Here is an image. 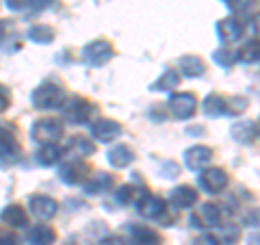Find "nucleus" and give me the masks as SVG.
Here are the masks:
<instances>
[{"mask_svg": "<svg viewBox=\"0 0 260 245\" xmlns=\"http://www.w3.org/2000/svg\"><path fill=\"white\" fill-rule=\"evenodd\" d=\"M137 208H139V213L143 217H148L160 226H172L176 222V215H174V210H169L167 200L158 198V195H152L150 191L141 198V202L137 204Z\"/></svg>", "mask_w": 260, "mask_h": 245, "instance_id": "nucleus-1", "label": "nucleus"}, {"mask_svg": "<svg viewBox=\"0 0 260 245\" xmlns=\"http://www.w3.org/2000/svg\"><path fill=\"white\" fill-rule=\"evenodd\" d=\"M65 102V94H63V87L56 85V83H42L35 91H32V107L39 109V111H54V109H61Z\"/></svg>", "mask_w": 260, "mask_h": 245, "instance_id": "nucleus-2", "label": "nucleus"}, {"mask_svg": "<svg viewBox=\"0 0 260 245\" xmlns=\"http://www.w3.org/2000/svg\"><path fill=\"white\" fill-rule=\"evenodd\" d=\"M63 117L70 121V124H89L93 121L95 117V107L87 98H80V96H72L70 100L63 102Z\"/></svg>", "mask_w": 260, "mask_h": 245, "instance_id": "nucleus-3", "label": "nucleus"}, {"mask_svg": "<svg viewBox=\"0 0 260 245\" xmlns=\"http://www.w3.org/2000/svg\"><path fill=\"white\" fill-rule=\"evenodd\" d=\"M30 137L37 143H56L63 137V121L56 117H42L30 128Z\"/></svg>", "mask_w": 260, "mask_h": 245, "instance_id": "nucleus-4", "label": "nucleus"}, {"mask_svg": "<svg viewBox=\"0 0 260 245\" xmlns=\"http://www.w3.org/2000/svg\"><path fill=\"white\" fill-rule=\"evenodd\" d=\"M59 178L65 185H85V180L89 178V165L85 159H78V157H70V159H63L61 161V167H59Z\"/></svg>", "mask_w": 260, "mask_h": 245, "instance_id": "nucleus-5", "label": "nucleus"}, {"mask_svg": "<svg viewBox=\"0 0 260 245\" xmlns=\"http://www.w3.org/2000/svg\"><path fill=\"white\" fill-rule=\"evenodd\" d=\"M228 182H230V176H228V171L221 167H206V169H202L198 176L200 189L208 195L221 193L228 187Z\"/></svg>", "mask_w": 260, "mask_h": 245, "instance_id": "nucleus-6", "label": "nucleus"}, {"mask_svg": "<svg viewBox=\"0 0 260 245\" xmlns=\"http://www.w3.org/2000/svg\"><path fill=\"white\" fill-rule=\"evenodd\" d=\"M115 50H113V44H109L107 39H93V42H89L85 48H83V59L87 65H91V68H102V65H107Z\"/></svg>", "mask_w": 260, "mask_h": 245, "instance_id": "nucleus-7", "label": "nucleus"}, {"mask_svg": "<svg viewBox=\"0 0 260 245\" xmlns=\"http://www.w3.org/2000/svg\"><path fill=\"white\" fill-rule=\"evenodd\" d=\"M169 113L176 117V119H191L195 113H198V98L189 91H182V94H174L169 98Z\"/></svg>", "mask_w": 260, "mask_h": 245, "instance_id": "nucleus-8", "label": "nucleus"}, {"mask_svg": "<svg viewBox=\"0 0 260 245\" xmlns=\"http://www.w3.org/2000/svg\"><path fill=\"white\" fill-rule=\"evenodd\" d=\"M213 157H215V152L210 150L208 145L198 143V145H191V148L184 152V165L193 171H202V169L210 167Z\"/></svg>", "mask_w": 260, "mask_h": 245, "instance_id": "nucleus-9", "label": "nucleus"}, {"mask_svg": "<svg viewBox=\"0 0 260 245\" xmlns=\"http://www.w3.org/2000/svg\"><path fill=\"white\" fill-rule=\"evenodd\" d=\"M223 222V210L213 202H204L193 215V224L200 228H219Z\"/></svg>", "mask_w": 260, "mask_h": 245, "instance_id": "nucleus-10", "label": "nucleus"}, {"mask_svg": "<svg viewBox=\"0 0 260 245\" xmlns=\"http://www.w3.org/2000/svg\"><path fill=\"white\" fill-rule=\"evenodd\" d=\"M20 157V141L9 124H0V159L15 161Z\"/></svg>", "mask_w": 260, "mask_h": 245, "instance_id": "nucleus-11", "label": "nucleus"}, {"mask_svg": "<svg viewBox=\"0 0 260 245\" xmlns=\"http://www.w3.org/2000/svg\"><path fill=\"white\" fill-rule=\"evenodd\" d=\"M28 210H30V215H35L37 219L46 222V219H52L56 215L59 202L50 198V195H32L28 200Z\"/></svg>", "mask_w": 260, "mask_h": 245, "instance_id": "nucleus-12", "label": "nucleus"}, {"mask_svg": "<svg viewBox=\"0 0 260 245\" xmlns=\"http://www.w3.org/2000/svg\"><path fill=\"white\" fill-rule=\"evenodd\" d=\"M217 35L223 44H234L245 35V24L239 18H223L217 22Z\"/></svg>", "mask_w": 260, "mask_h": 245, "instance_id": "nucleus-13", "label": "nucleus"}, {"mask_svg": "<svg viewBox=\"0 0 260 245\" xmlns=\"http://www.w3.org/2000/svg\"><path fill=\"white\" fill-rule=\"evenodd\" d=\"M121 135V126L113 119H95L91 124V137L100 143H113Z\"/></svg>", "mask_w": 260, "mask_h": 245, "instance_id": "nucleus-14", "label": "nucleus"}, {"mask_svg": "<svg viewBox=\"0 0 260 245\" xmlns=\"http://www.w3.org/2000/svg\"><path fill=\"white\" fill-rule=\"evenodd\" d=\"M128 234H130V245H162L160 232H156L154 228H148V226L133 224V226H128Z\"/></svg>", "mask_w": 260, "mask_h": 245, "instance_id": "nucleus-15", "label": "nucleus"}, {"mask_svg": "<svg viewBox=\"0 0 260 245\" xmlns=\"http://www.w3.org/2000/svg\"><path fill=\"white\" fill-rule=\"evenodd\" d=\"M113 185H115V178L111 174H107V171H98V174L87 178L83 187H85L87 195H104L113 189Z\"/></svg>", "mask_w": 260, "mask_h": 245, "instance_id": "nucleus-16", "label": "nucleus"}, {"mask_svg": "<svg viewBox=\"0 0 260 245\" xmlns=\"http://www.w3.org/2000/svg\"><path fill=\"white\" fill-rule=\"evenodd\" d=\"M0 222L9 228H28V213L20 204H9L0 213Z\"/></svg>", "mask_w": 260, "mask_h": 245, "instance_id": "nucleus-17", "label": "nucleus"}, {"mask_svg": "<svg viewBox=\"0 0 260 245\" xmlns=\"http://www.w3.org/2000/svg\"><path fill=\"white\" fill-rule=\"evenodd\" d=\"M198 191L193 189V187L189 185H180V187H176V189H172V195H169V200H172L174 206L178 208H191L198 204Z\"/></svg>", "mask_w": 260, "mask_h": 245, "instance_id": "nucleus-18", "label": "nucleus"}, {"mask_svg": "<svg viewBox=\"0 0 260 245\" xmlns=\"http://www.w3.org/2000/svg\"><path fill=\"white\" fill-rule=\"evenodd\" d=\"M178 68H180L182 76H186V78L204 76V72H206L204 61H202L200 56H195V54H184V56H180V59H178Z\"/></svg>", "mask_w": 260, "mask_h": 245, "instance_id": "nucleus-19", "label": "nucleus"}, {"mask_svg": "<svg viewBox=\"0 0 260 245\" xmlns=\"http://www.w3.org/2000/svg\"><path fill=\"white\" fill-rule=\"evenodd\" d=\"M202 111L204 115L208 117H221V115H228V100L223 96H217V94H208L202 102Z\"/></svg>", "mask_w": 260, "mask_h": 245, "instance_id": "nucleus-20", "label": "nucleus"}, {"mask_svg": "<svg viewBox=\"0 0 260 245\" xmlns=\"http://www.w3.org/2000/svg\"><path fill=\"white\" fill-rule=\"evenodd\" d=\"M133 161H135V152L124 143H117V145H113V148L109 150V163L115 169H124Z\"/></svg>", "mask_w": 260, "mask_h": 245, "instance_id": "nucleus-21", "label": "nucleus"}, {"mask_svg": "<svg viewBox=\"0 0 260 245\" xmlns=\"http://www.w3.org/2000/svg\"><path fill=\"white\" fill-rule=\"evenodd\" d=\"M61 157H63V150H61L56 143H44L42 148L35 152V159H37V163H39L42 167H52V165H56V163L61 161Z\"/></svg>", "mask_w": 260, "mask_h": 245, "instance_id": "nucleus-22", "label": "nucleus"}, {"mask_svg": "<svg viewBox=\"0 0 260 245\" xmlns=\"http://www.w3.org/2000/svg\"><path fill=\"white\" fill-rule=\"evenodd\" d=\"M148 193L145 189H141V187H135V185H121L119 189L115 191V200L119 204H124V206H130V204H139L141 198Z\"/></svg>", "mask_w": 260, "mask_h": 245, "instance_id": "nucleus-23", "label": "nucleus"}, {"mask_svg": "<svg viewBox=\"0 0 260 245\" xmlns=\"http://www.w3.org/2000/svg\"><path fill=\"white\" fill-rule=\"evenodd\" d=\"M54 241H56V232L46 224L32 226L28 230V243L30 245H52Z\"/></svg>", "mask_w": 260, "mask_h": 245, "instance_id": "nucleus-24", "label": "nucleus"}, {"mask_svg": "<svg viewBox=\"0 0 260 245\" xmlns=\"http://www.w3.org/2000/svg\"><path fill=\"white\" fill-rule=\"evenodd\" d=\"M232 137L239 143H254V139L258 137L256 121H237L232 126Z\"/></svg>", "mask_w": 260, "mask_h": 245, "instance_id": "nucleus-25", "label": "nucleus"}, {"mask_svg": "<svg viewBox=\"0 0 260 245\" xmlns=\"http://www.w3.org/2000/svg\"><path fill=\"white\" fill-rule=\"evenodd\" d=\"M180 74L176 70H165L162 74L152 83V91H174L180 85Z\"/></svg>", "mask_w": 260, "mask_h": 245, "instance_id": "nucleus-26", "label": "nucleus"}, {"mask_svg": "<svg viewBox=\"0 0 260 245\" xmlns=\"http://www.w3.org/2000/svg\"><path fill=\"white\" fill-rule=\"evenodd\" d=\"M68 150L72 157H78V159H85L89 157V154H93L95 152V145L89 141L87 137H72L70 141H68Z\"/></svg>", "mask_w": 260, "mask_h": 245, "instance_id": "nucleus-27", "label": "nucleus"}, {"mask_svg": "<svg viewBox=\"0 0 260 245\" xmlns=\"http://www.w3.org/2000/svg\"><path fill=\"white\" fill-rule=\"evenodd\" d=\"M237 61L241 63H258L260 61V39H251L237 52Z\"/></svg>", "mask_w": 260, "mask_h": 245, "instance_id": "nucleus-28", "label": "nucleus"}, {"mask_svg": "<svg viewBox=\"0 0 260 245\" xmlns=\"http://www.w3.org/2000/svg\"><path fill=\"white\" fill-rule=\"evenodd\" d=\"M56 37V33L52 26H46V24H37L28 30V39L35 44H52Z\"/></svg>", "mask_w": 260, "mask_h": 245, "instance_id": "nucleus-29", "label": "nucleus"}, {"mask_svg": "<svg viewBox=\"0 0 260 245\" xmlns=\"http://www.w3.org/2000/svg\"><path fill=\"white\" fill-rule=\"evenodd\" d=\"M213 59L217 65H221V68H230V65L237 61V52L230 50V48H219V50H215Z\"/></svg>", "mask_w": 260, "mask_h": 245, "instance_id": "nucleus-30", "label": "nucleus"}, {"mask_svg": "<svg viewBox=\"0 0 260 245\" xmlns=\"http://www.w3.org/2000/svg\"><path fill=\"white\" fill-rule=\"evenodd\" d=\"M245 109H247L245 98H232V100H228V113L230 115H241Z\"/></svg>", "mask_w": 260, "mask_h": 245, "instance_id": "nucleus-31", "label": "nucleus"}, {"mask_svg": "<svg viewBox=\"0 0 260 245\" xmlns=\"http://www.w3.org/2000/svg\"><path fill=\"white\" fill-rule=\"evenodd\" d=\"M193 245H223V241H221V236H217L213 232H204L193 241Z\"/></svg>", "mask_w": 260, "mask_h": 245, "instance_id": "nucleus-32", "label": "nucleus"}, {"mask_svg": "<svg viewBox=\"0 0 260 245\" xmlns=\"http://www.w3.org/2000/svg\"><path fill=\"white\" fill-rule=\"evenodd\" d=\"M239 236H241V232H239L237 226H225L223 232H221V241L228 243V245H232V243L239 241Z\"/></svg>", "mask_w": 260, "mask_h": 245, "instance_id": "nucleus-33", "label": "nucleus"}, {"mask_svg": "<svg viewBox=\"0 0 260 245\" xmlns=\"http://www.w3.org/2000/svg\"><path fill=\"white\" fill-rule=\"evenodd\" d=\"M0 245H20V239L9 228H0Z\"/></svg>", "mask_w": 260, "mask_h": 245, "instance_id": "nucleus-34", "label": "nucleus"}, {"mask_svg": "<svg viewBox=\"0 0 260 245\" xmlns=\"http://www.w3.org/2000/svg\"><path fill=\"white\" fill-rule=\"evenodd\" d=\"M102 245H130L128 236H121V234H111L102 241Z\"/></svg>", "mask_w": 260, "mask_h": 245, "instance_id": "nucleus-35", "label": "nucleus"}, {"mask_svg": "<svg viewBox=\"0 0 260 245\" xmlns=\"http://www.w3.org/2000/svg\"><path fill=\"white\" fill-rule=\"evenodd\" d=\"M7 7L11 11H22V9H28L30 7V0H7Z\"/></svg>", "mask_w": 260, "mask_h": 245, "instance_id": "nucleus-36", "label": "nucleus"}, {"mask_svg": "<svg viewBox=\"0 0 260 245\" xmlns=\"http://www.w3.org/2000/svg\"><path fill=\"white\" fill-rule=\"evenodd\" d=\"M9 102H11V96H9V91L0 85V113H3L7 107H9Z\"/></svg>", "mask_w": 260, "mask_h": 245, "instance_id": "nucleus-37", "label": "nucleus"}, {"mask_svg": "<svg viewBox=\"0 0 260 245\" xmlns=\"http://www.w3.org/2000/svg\"><path fill=\"white\" fill-rule=\"evenodd\" d=\"M249 28H251V33H254V35H260V13L249 22Z\"/></svg>", "mask_w": 260, "mask_h": 245, "instance_id": "nucleus-38", "label": "nucleus"}, {"mask_svg": "<svg viewBox=\"0 0 260 245\" xmlns=\"http://www.w3.org/2000/svg\"><path fill=\"white\" fill-rule=\"evenodd\" d=\"M52 0H30V7H35V9H46V7H50Z\"/></svg>", "mask_w": 260, "mask_h": 245, "instance_id": "nucleus-39", "label": "nucleus"}, {"mask_svg": "<svg viewBox=\"0 0 260 245\" xmlns=\"http://www.w3.org/2000/svg\"><path fill=\"white\" fill-rule=\"evenodd\" d=\"M223 3H225L228 7H234V5H239V3H243V0H223Z\"/></svg>", "mask_w": 260, "mask_h": 245, "instance_id": "nucleus-40", "label": "nucleus"}, {"mask_svg": "<svg viewBox=\"0 0 260 245\" xmlns=\"http://www.w3.org/2000/svg\"><path fill=\"white\" fill-rule=\"evenodd\" d=\"M5 37V22H0V39Z\"/></svg>", "mask_w": 260, "mask_h": 245, "instance_id": "nucleus-41", "label": "nucleus"}, {"mask_svg": "<svg viewBox=\"0 0 260 245\" xmlns=\"http://www.w3.org/2000/svg\"><path fill=\"white\" fill-rule=\"evenodd\" d=\"M256 128H258V137H260V121H258V124H256Z\"/></svg>", "mask_w": 260, "mask_h": 245, "instance_id": "nucleus-42", "label": "nucleus"}, {"mask_svg": "<svg viewBox=\"0 0 260 245\" xmlns=\"http://www.w3.org/2000/svg\"><path fill=\"white\" fill-rule=\"evenodd\" d=\"M258 3H260V0H258Z\"/></svg>", "mask_w": 260, "mask_h": 245, "instance_id": "nucleus-43", "label": "nucleus"}]
</instances>
